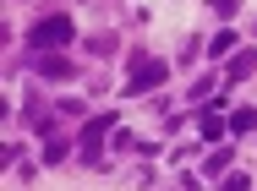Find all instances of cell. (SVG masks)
Wrapping results in <instances>:
<instances>
[{"instance_id": "6", "label": "cell", "mask_w": 257, "mask_h": 191, "mask_svg": "<svg viewBox=\"0 0 257 191\" xmlns=\"http://www.w3.org/2000/svg\"><path fill=\"white\" fill-rule=\"evenodd\" d=\"M66 153H71V137H60V131H50V137H44V164H60Z\"/></svg>"}, {"instance_id": "9", "label": "cell", "mask_w": 257, "mask_h": 191, "mask_svg": "<svg viewBox=\"0 0 257 191\" xmlns=\"http://www.w3.org/2000/svg\"><path fill=\"white\" fill-rule=\"evenodd\" d=\"M224 169H230V147H213L208 153V175H224Z\"/></svg>"}, {"instance_id": "4", "label": "cell", "mask_w": 257, "mask_h": 191, "mask_svg": "<svg viewBox=\"0 0 257 191\" xmlns=\"http://www.w3.org/2000/svg\"><path fill=\"white\" fill-rule=\"evenodd\" d=\"M33 71H39V77H55V82H66V77H77V60H60V55H33Z\"/></svg>"}, {"instance_id": "2", "label": "cell", "mask_w": 257, "mask_h": 191, "mask_svg": "<svg viewBox=\"0 0 257 191\" xmlns=\"http://www.w3.org/2000/svg\"><path fill=\"white\" fill-rule=\"evenodd\" d=\"M164 77H170V66L159 55H137L132 60V77H126V98H143L148 88H164Z\"/></svg>"}, {"instance_id": "8", "label": "cell", "mask_w": 257, "mask_h": 191, "mask_svg": "<svg viewBox=\"0 0 257 191\" xmlns=\"http://www.w3.org/2000/svg\"><path fill=\"white\" fill-rule=\"evenodd\" d=\"M246 131H257V109H235L230 115V137H246Z\"/></svg>"}, {"instance_id": "3", "label": "cell", "mask_w": 257, "mask_h": 191, "mask_svg": "<svg viewBox=\"0 0 257 191\" xmlns=\"http://www.w3.org/2000/svg\"><path fill=\"white\" fill-rule=\"evenodd\" d=\"M115 126H120L115 115H93V120L82 126L77 142H82V158H88V164H99V147H104V137H115Z\"/></svg>"}, {"instance_id": "5", "label": "cell", "mask_w": 257, "mask_h": 191, "mask_svg": "<svg viewBox=\"0 0 257 191\" xmlns=\"http://www.w3.org/2000/svg\"><path fill=\"white\" fill-rule=\"evenodd\" d=\"M252 66H257L252 49H246V55H235V60H230V71H224V82H230V88H235V82H246V77H252Z\"/></svg>"}, {"instance_id": "7", "label": "cell", "mask_w": 257, "mask_h": 191, "mask_svg": "<svg viewBox=\"0 0 257 191\" xmlns=\"http://www.w3.org/2000/svg\"><path fill=\"white\" fill-rule=\"evenodd\" d=\"M224 131H230V120H219L213 109H203V142H224Z\"/></svg>"}, {"instance_id": "1", "label": "cell", "mask_w": 257, "mask_h": 191, "mask_svg": "<svg viewBox=\"0 0 257 191\" xmlns=\"http://www.w3.org/2000/svg\"><path fill=\"white\" fill-rule=\"evenodd\" d=\"M77 39V22L66 17V11H55V17H44V22H33L28 28V55H50V49H66Z\"/></svg>"}, {"instance_id": "11", "label": "cell", "mask_w": 257, "mask_h": 191, "mask_svg": "<svg viewBox=\"0 0 257 191\" xmlns=\"http://www.w3.org/2000/svg\"><path fill=\"white\" fill-rule=\"evenodd\" d=\"M219 191H252V175H230V180H224Z\"/></svg>"}, {"instance_id": "12", "label": "cell", "mask_w": 257, "mask_h": 191, "mask_svg": "<svg viewBox=\"0 0 257 191\" xmlns=\"http://www.w3.org/2000/svg\"><path fill=\"white\" fill-rule=\"evenodd\" d=\"M213 11H219V17H224V22H230V17H235V11H241V0H213Z\"/></svg>"}, {"instance_id": "10", "label": "cell", "mask_w": 257, "mask_h": 191, "mask_svg": "<svg viewBox=\"0 0 257 191\" xmlns=\"http://www.w3.org/2000/svg\"><path fill=\"white\" fill-rule=\"evenodd\" d=\"M230 49H235V33H230V28H224V33H213V44H208V55H230Z\"/></svg>"}]
</instances>
